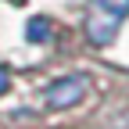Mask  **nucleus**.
<instances>
[{"instance_id": "nucleus-1", "label": "nucleus", "mask_w": 129, "mask_h": 129, "mask_svg": "<svg viewBox=\"0 0 129 129\" xmlns=\"http://www.w3.org/2000/svg\"><path fill=\"white\" fill-rule=\"evenodd\" d=\"M129 14V0H90V18H86V36L90 43L104 47L115 40L118 25Z\"/></svg>"}, {"instance_id": "nucleus-2", "label": "nucleus", "mask_w": 129, "mask_h": 129, "mask_svg": "<svg viewBox=\"0 0 129 129\" xmlns=\"http://www.w3.org/2000/svg\"><path fill=\"white\" fill-rule=\"evenodd\" d=\"M86 97V79L83 75H68V79H57V83L47 86V104L50 108H72Z\"/></svg>"}, {"instance_id": "nucleus-3", "label": "nucleus", "mask_w": 129, "mask_h": 129, "mask_svg": "<svg viewBox=\"0 0 129 129\" xmlns=\"http://www.w3.org/2000/svg\"><path fill=\"white\" fill-rule=\"evenodd\" d=\"M47 32H50V22H47V18H32V22H29V40H32V43H43Z\"/></svg>"}, {"instance_id": "nucleus-4", "label": "nucleus", "mask_w": 129, "mask_h": 129, "mask_svg": "<svg viewBox=\"0 0 129 129\" xmlns=\"http://www.w3.org/2000/svg\"><path fill=\"white\" fill-rule=\"evenodd\" d=\"M7 86H11V79H7V72H4V68H0V93H4Z\"/></svg>"}]
</instances>
